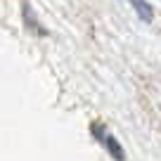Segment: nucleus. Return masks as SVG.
<instances>
[{
	"label": "nucleus",
	"mask_w": 161,
	"mask_h": 161,
	"mask_svg": "<svg viewBox=\"0 0 161 161\" xmlns=\"http://www.w3.org/2000/svg\"><path fill=\"white\" fill-rule=\"evenodd\" d=\"M21 17H24V24H26V29H29V31L40 33V36H47V29H43V26H40L36 12L31 10V3H29V0H21Z\"/></svg>",
	"instance_id": "f257e3e1"
},
{
	"label": "nucleus",
	"mask_w": 161,
	"mask_h": 161,
	"mask_svg": "<svg viewBox=\"0 0 161 161\" xmlns=\"http://www.w3.org/2000/svg\"><path fill=\"white\" fill-rule=\"evenodd\" d=\"M104 147H107V152H109V156H111V159H116V161H126V152H123L121 142L116 140V137L111 135V133L104 137Z\"/></svg>",
	"instance_id": "f03ea898"
},
{
	"label": "nucleus",
	"mask_w": 161,
	"mask_h": 161,
	"mask_svg": "<svg viewBox=\"0 0 161 161\" xmlns=\"http://www.w3.org/2000/svg\"><path fill=\"white\" fill-rule=\"evenodd\" d=\"M130 5L135 7L137 17H140L145 24H149V21L154 19V10H152V5L147 3V0H130Z\"/></svg>",
	"instance_id": "7ed1b4c3"
},
{
	"label": "nucleus",
	"mask_w": 161,
	"mask_h": 161,
	"mask_svg": "<svg viewBox=\"0 0 161 161\" xmlns=\"http://www.w3.org/2000/svg\"><path fill=\"white\" fill-rule=\"evenodd\" d=\"M90 133H92V135H95L97 137V140H102V142H104V126H102V123H92V126H90Z\"/></svg>",
	"instance_id": "20e7f679"
}]
</instances>
